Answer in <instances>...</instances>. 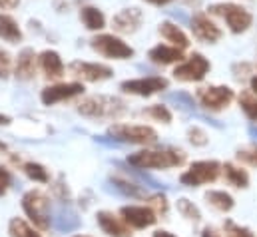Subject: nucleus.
I'll list each match as a JSON object with an SVG mask.
<instances>
[{
	"mask_svg": "<svg viewBox=\"0 0 257 237\" xmlns=\"http://www.w3.org/2000/svg\"><path fill=\"white\" fill-rule=\"evenodd\" d=\"M144 22V14L140 8L132 6V8H122L120 12H116L112 16V28L116 34H122V36H130V34H136L140 30Z\"/></svg>",
	"mask_w": 257,
	"mask_h": 237,
	"instance_id": "2eb2a0df",
	"label": "nucleus"
},
{
	"mask_svg": "<svg viewBox=\"0 0 257 237\" xmlns=\"http://www.w3.org/2000/svg\"><path fill=\"white\" fill-rule=\"evenodd\" d=\"M158 32H160V36L168 42V44H172V46H178V48H182V50H186V48H190V36L184 32V28L182 26H178L176 22H170V20H164L162 24H160V28H158Z\"/></svg>",
	"mask_w": 257,
	"mask_h": 237,
	"instance_id": "aec40b11",
	"label": "nucleus"
},
{
	"mask_svg": "<svg viewBox=\"0 0 257 237\" xmlns=\"http://www.w3.org/2000/svg\"><path fill=\"white\" fill-rule=\"evenodd\" d=\"M249 84H251V90L257 94V76H253V78H251V82H249Z\"/></svg>",
	"mask_w": 257,
	"mask_h": 237,
	"instance_id": "79ce46f5",
	"label": "nucleus"
},
{
	"mask_svg": "<svg viewBox=\"0 0 257 237\" xmlns=\"http://www.w3.org/2000/svg\"><path fill=\"white\" fill-rule=\"evenodd\" d=\"M148 205H150L158 215H166V213H168V199H166V195H152Z\"/></svg>",
	"mask_w": 257,
	"mask_h": 237,
	"instance_id": "2f4dec72",
	"label": "nucleus"
},
{
	"mask_svg": "<svg viewBox=\"0 0 257 237\" xmlns=\"http://www.w3.org/2000/svg\"><path fill=\"white\" fill-rule=\"evenodd\" d=\"M10 74H14V60H12V54L4 48H0V78L6 80L10 78Z\"/></svg>",
	"mask_w": 257,
	"mask_h": 237,
	"instance_id": "c756f323",
	"label": "nucleus"
},
{
	"mask_svg": "<svg viewBox=\"0 0 257 237\" xmlns=\"http://www.w3.org/2000/svg\"><path fill=\"white\" fill-rule=\"evenodd\" d=\"M120 215L134 229H146L158 221V213L150 205H124L120 209Z\"/></svg>",
	"mask_w": 257,
	"mask_h": 237,
	"instance_id": "4468645a",
	"label": "nucleus"
},
{
	"mask_svg": "<svg viewBox=\"0 0 257 237\" xmlns=\"http://www.w3.org/2000/svg\"><path fill=\"white\" fill-rule=\"evenodd\" d=\"M225 231L231 237H255V233L247 227H241V225H235L233 221H225Z\"/></svg>",
	"mask_w": 257,
	"mask_h": 237,
	"instance_id": "473e14b6",
	"label": "nucleus"
},
{
	"mask_svg": "<svg viewBox=\"0 0 257 237\" xmlns=\"http://www.w3.org/2000/svg\"><path fill=\"white\" fill-rule=\"evenodd\" d=\"M24 174L32 181H38V183H48L50 181V176H48V170L36 162H26L24 164Z\"/></svg>",
	"mask_w": 257,
	"mask_h": 237,
	"instance_id": "bb28decb",
	"label": "nucleus"
},
{
	"mask_svg": "<svg viewBox=\"0 0 257 237\" xmlns=\"http://www.w3.org/2000/svg\"><path fill=\"white\" fill-rule=\"evenodd\" d=\"M223 172V166L215 160H203V162H195L192 164L182 176L180 181L188 187H197V185H205L211 183L219 178V174Z\"/></svg>",
	"mask_w": 257,
	"mask_h": 237,
	"instance_id": "0eeeda50",
	"label": "nucleus"
},
{
	"mask_svg": "<svg viewBox=\"0 0 257 237\" xmlns=\"http://www.w3.org/2000/svg\"><path fill=\"white\" fill-rule=\"evenodd\" d=\"M108 134L120 142L136 146H152L158 142V132L152 126H134V124H112Z\"/></svg>",
	"mask_w": 257,
	"mask_h": 237,
	"instance_id": "423d86ee",
	"label": "nucleus"
},
{
	"mask_svg": "<svg viewBox=\"0 0 257 237\" xmlns=\"http://www.w3.org/2000/svg\"><path fill=\"white\" fill-rule=\"evenodd\" d=\"M209 14L213 16H219L225 20L229 32L233 34H243L251 28L253 24V16L247 8H243L241 4H235V2H217V4H211L207 8Z\"/></svg>",
	"mask_w": 257,
	"mask_h": 237,
	"instance_id": "7ed1b4c3",
	"label": "nucleus"
},
{
	"mask_svg": "<svg viewBox=\"0 0 257 237\" xmlns=\"http://www.w3.org/2000/svg\"><path fill=\"white\" fill-rule=\"evenodd\" d=\"M20 6V0H0V10L2 12H8V10H14Z\"/></svg>",
	"mask_w": 257,
	"mask_h": 237,
	"instance_id": "e433bc0d",
	"label": "nucleus"
},
{
	"mask_svg": "<svg viewBox=\"0 0 257 237\" xmlns=\"http://www.w3.org/2000/svg\"><path fill=\"white\" fill-rule=\"evenodd\" d=\"M116 185H118L122 191L130 193V195H138V193H140V187L134 185V183H130V181H126V179H116Z\"/></svg>",
	"mask_w": 257,
	"mask_h": 237,
	"instance_id": "c9c22d12",
	"label": "nucleus"
},
{
	"mask_svg": "<svg viewBox=\"0 0 257 237\" xmlns=\"http://www.w3.org/2000/svg\"><path fill=\"white\" fill-rule=\"evenodd\" d=\"M178 211H180L184 217H188L190 221H199V219H201V211L193 205V201L186 199V197L178 199Z\"/></svg>",
	"mask_w": 257,
	"mask_h": 237,
	"instance_id": "c85d7f7f",
	"label": "nucleus"
},
{
	"mask_svg": "<svg viewBox=\"0 0 257 237\" xmlns=\"http://www.w3.org/2000/svg\"><path fill=\"white\" fill-rule=\"evenodd\" d=\"M38 68L42 70V74H44L48 80H60L66 72L62 56H60L56 50H50V48L38 54Z\"/></svg>",
	"mask_w": 257,
	"mask_h": 237,
	"instance_id": "a211bd4d",
	"label": "nucleus"
},
{
	"mask_svg": "<svg viewBox=\"0 0 257 237\" xmlns=\"http://www.w3.org/2000/svg\"><path fill=\"white\" fill-rule=\"evenodd\" d=\"M223 176H225V179H227L233 187L243 189V187L249 185V174H247L243 168H237V166H233V164H225V166H223Z\"/></svg>",
	"mask_w": 257,
	"mask_h": 237,
	"instance_id": "b1692460",
	"label": "nucleus"
},
{
	"mask_svg": "<svg viewBox=\"0 0 257 237\" xmlns=\"http://www.w3.org/2000/svg\"><path fill=\"white\" fill-rule=\"evenodd\" d=\"M10 185H12V174L4 166H0V195H4L10 189Z\"/></svg>",
	"mask_w": 257,
	"mask_h": 237,
	"instance_id": "f704fd0d",
	"label": "nucleus"
},
{
	"mask_svg": "<svg viewBox=\"0 0 257 237\" xmlns=\"http://www.w3.org/2000/svg\"><path fill=\"white\" fill-rule=\"evenodd\" d=\"M12 120H10V116H4V114H0V126H8Z\"/></svg>",
	"mask_w": 257,
	"mask_h": 237,
	"instance_id": "a19ab883",
	"label": "nucleus"
},
{
	"mask_svg": "<svg viewBox=\"0 0 257 237\" xmlns=\"http://www.w3.org/2000/svg\"><path fill=\"white\" fill-rule=\"evenodd\" d=\"M237 160L249 166H257V146H249L237 152Z\"/></svg>",
	"mask_w": 257,
	"mask_h": 237,
	"instance_id": "7c9ffc66",
	"label": "nucleus"
},
{
	"mask_svg": "<svg viewBox=\"0 0 257 237\" xmlns=\"http://www.w3.org/2000/svg\"><path fill=\"white\" fill-rule=\"evenodd\" d=\"M128 164L138 170H170L186 164V154L182 150L164 148V150H142L128 158Z\"/></svg>",
	"mask_w": 257,
	"mask_h": 237,
	"instance_id": "f257e3e1",
	"label": "nucleus"
},
{
	"mask_svg": "<svg viewBox=\"0 0 257 237\" xmlns=\"http://www.w3.org/2000/svg\"><path fill=\"white\" fill-rule=\"evenodd\" d=\"M8 233H10V237H42L30 223H26V221L20 219V217L10 219V223H8Z\"/></svg>",
	"mask_w": 257,
	"mask_h": 237,
	"instance_id": "393cba45",
	"label": "nucleus"
},
{
	"mask_svg": "<svg viewBox=\"0 0 257 237\" xmlns=\"http://www.w3.org/2000/svg\"><path fill=\"white\" fill-rule=\"evenodd\" d=\"M154 237H176L174 233H170V231H164V229H160V231H156Z\"/></svg>",
	"mask_w": 257,
	"mask_h": 237,
	"instance_id": "ea45409f",
	"label": "nucleus"
},
{
	"mask_svg": "<svg viewBox=\"0 0 257 237\" xmlns=\"http://www.w3.org/2000/svg\"><path fill=\"white\" fill-rule=\"evenodd\" d=\"M201 237H221L213 227H205L203 231H201Z\"/></svg>",
	"mask_w": 257,
	"mask_h": 237,
	"instance_id": "4c0bfd02",
	"label": "nucleus"
},
{
	"mask_svg": "<svg viewBox=\"0 0 257 237\" xmlns=\"http://www.w3.org/2000/svg\"><path fill=\"white\" fill-rule=\"evenodd\" d=\"M80 94H84V82H78V80L56 82V84L46 86L40 92V102L44 106H54V104H60V102H66V100H72V98H76Z\"/></svg>",
	"mask_w": 257,
	"mask_h": 237,
	"instance_id": "f8f14e48",
	"label": "nucleus"
},
{
	"mask_svg": "<svg viewBox=\"0 0 257 237\" xmlns=\"http://www.w3.org/2000/svg\"><path fill=\"white\" fill-rule=\"evenodd\" d=\"M170 82L168 78L162 76H148V78H134V80H124L120 84V90L130 96H140V98H150L154 94H160L168 90Z\"/></svg>",
	"mask_w": 257,
	"mask_h": 237,
	"instance_id": "9d476101",
	"label": "nucleus"
},
{
	"mask_svg": "<svg viewBox=\"0 0 257 237\" xmlns=\"http://www.w3.org/2000/svg\"><path fill=\"white\" fill-rule=\"evenodd\" d=\"M94 52L108 60H130L136 56V50L120 34H96L90 40Z\"/></svg>",
	"mask_w": 257,
	"mask_h": 237,
	"instance_id": "39448f33",
	"label": "nucleus"
},
{
	"mask_svg": "<svg viewBox=\"0 0 257 237\" xmlns=\"http://www.w3.org/2000/svg\"><path fill=\"white\" fill-rule=\"evenodd\" d=\"M96 221L100 225V229L110 237H132L130 225L122 219V215H114L112 211H98Z\"/></svg>",
	"mask_w": 257,
	"mask_h": 237,
	"instance_id": "dca6fc26",
	"label": "nucleus"
},
{
	"mask_svg": "<svg viewBox=\"0 0 257 237\" xmlns=\"http://www.w3.org/2000/svg\"><path fill=\"white\" fill-rule=\"evenodd\" d=\"M188 138H190V142H192L193 146H205L207 144V134L201 128H197V126H193V128L188 130Z\"/></svg>",
	"mask_w": 257,
	"mask_h": 237,
	"instance_id": "72a5a7b5",
	"label": "nucleus"
},
{
	"mask_svg": "<svg viewBox=\"0 0 257 237\" xmlns=\"http://www.w3.org/2000/svg\"><path fill=\"white\" fill-rule=\"evenodd\" d=\"M78 112L92 120H116L126 112V102L116 96H88L78 102Z\"/></svg>",
	"mask_w": 257,
	"mask_h": 237,
	"instance_id": "f03ea898",
	"label": "nucleus"
},
{
	"mask_svg": "<svg viewBox=\"0 0 257 237\" xmlns=\"http://www.w3.org/2000/svg\"><path fill=\"white\" fill-rule=\"evenodd\" d=\"M80 20H82L84 28L90 30V32H100V30H104L106 24H108L106 14H104L98 6H90V4L80 8Z\"/></svg>",
	"mask_w": 257,
	"mask_h": 237,
	"instance_id": "4be33fe9",
	"label": "nucleus"
},
{
	"mask_svg": "<svg viewBox=\"0 0 257 237\" xmlns=\"http://www.w3.org/2000/svg\"><path fill=\"white\" fill-rule=\"evenodd\" d=\"M68 72L74 80L78 82H106L114 76V70L106 64L100 62H82V60H74L72 64H68Z\"/></svg>",
	"mask_w": 257,
	"mask_h": 237,
	"instance_id": "1a4fd4ad",
	"label": "nucleus"
},
{
	"mask_svg": "<svg viewBox=\"0 0 257 237\" xmlns=\"http://www.w3.org/2000/svg\"><path fill=\"white\" fill-rule=\"evenodd\" d=\"M74 237H90V235H74Z\"/></svg>",
	"mask_w": 257,
	"mask_h": 237,
	"instance_id": "c03bdc74",
	"label": "nucleus"
},
{
	"mask_svg": "<svg viewBox=\"0 0 257 237\" xmlns=\"http://www.w3.org/2000/svg\"><path fill=\"white\" fill-rule=\"evenodd\" d=\"M24 34L18 24V20L10 12H0V40L8 44H18L22 42Z\"/></svg>",
	"mask_w": 257,
	"mask_h": 237,
	"instance_id": "412c9836",
	"label": "nucleus"
},
{
	"mask_svg": "<svg viewBox=\"0 0 257 237\" xmlns=\"http://www.w3.org/2000/svg\"><path fill=\"white\" fill-rule=\"evenodd\" d=\"M239 106L241 110L245 112V116L251 120V122H257V94L253 90H243L239 94Z\"/></svg>",
	"mask_w": 257,
	"mask_h": 237,
	"instance_id": "a878e982",
	"label": "nucleus"
},
{
	"mask_svg": "<svg viewBox=\"0 0 257 237\" xmlns=\"http://www.w3.org/2000/svg\"><path fill=\"white\" fill-rule=\"evenodd\" d=\"M150 62L158 64V66H170V64H180L184 60V50L172 44H156L154 48H150L148 52Z\"/></svg>",
	"mask_w": 257,
	"mask_h": 237,
	"instance_id": "6ab92c4d",
	"label": "nucleus"
},
{
	"mask_svg": "<svg viewBox=\"0 0 257 237\" xmlns=\"http://www.w3.org/2000/svg\"><path fill=\"white\" fill-rule=\"evenodd\" d=\"M199 104L209 112H219L235 100V92L229 86H205L197 90Z\"/></svg>",
	"mask_w": 257,
	"mask_h": 237,
	"instance_id": "9b49d317",
	"label": "nucleus"
},
{
	"mask_svg": "<svg viewBox=\"0 0 257 237\" xmlns=\"http://www.w3.org/2000/svg\"><path fill=\"white\" fill-rule=\"evenodd\" d=\"M205 201L211 207H215L217 211H231L233 205H235V199L227 191H223V189H211V191H207L205 193Z\"/></svg>",
	"mask_w": 257,
	"mask_h": 237,
	"instance_id": "5701e85b",
	"label": "nucleus"
},
{
	"mask_svg": "<svg viewBox=\"0 0 257 237\" xmlns=\"http://www.w3.org/2000/svg\"><path fill=\"white\" fill-rule=\"evenodd\" d=\"M38 70V54L32 48H22L14 60V76L22 82H28L36 76Z\"/></svg>",
	"mask_w": 257,
	"mask_h": 237,
	"instance_id": "f3484780",
	"label": "nucleus"
},
{
	"mask_svg": "<svg viewBox=\"0 0 257 237\" xmlns=\"http://www.w3.org/2000/svg\"><path fill=\"white\" fill-rule=\"evenodd\" d=\"M4 150H6V144H4V142H0V152H4Z\"/></svg>",
	"mask_w": 257,
	"mask_h": 237,
	"instance_id": "37998d69",
	"label": "nucleus"
},
{
	"mask_svg": "<svg viewBox=\"0 0 257 237\" xmlns=\"http://www.w3.org/2000/svg\"><path fill=\"white\" fill-rule=\"evenodd\" d=\"M148 4H154V6H164V4H168V2H172V0H146Z\"/></svg>",
	"mask_w": 257,
	"mask_h": 237,
	"instance_id": "58836bf2",
	"label": "nucleus"
},
{
	"mask_svg": "<svg viewBox=\"0 0 257 237\" xmlns=\"http://www.w3.org/2000/svg\"><path fill=\"white\" fill-rule=\"evenodd\" d=\"M144 114H148L152 120H156V122H162V124H170L172 122V112H170V108L168 106H164V104H154V106H150Z\"/></svg>",
	"mask_w": 257,
	"mask_h": 237,
	"instance_id": "cd10ccee",
	"label": "nucleus"
},
{
	"mask_svg": "<svg viewBox=\"0 0 257 237\" xmlns=\"http://www.w3.org/2000/svg\"><path fill=\"white\" fill-rule=\"evenodd\" d=\"M192 32L199 42H205V44H215L223 36L221 28L205 12H197L192 16Z\"/></svg>",
	"mask_w": 257,
	"mask_h": 237,
	"instance_id": "ddd939ff",
	"label": "nucleus"
},
{
	"mask_svg": "<svg viewBox=\"0 0 257 237\" xmlns=\"http://www.w3.org/2000/svg\"><path fill=\"white\" fill-rule=\"evenodd\" d=\"M22 209L36 229L50 227V199L40 189H30L22 195Z\"/></svg>",
	"mask_w": 257,
	"mask_h": 237,
	"instance_id": "20e7f679",
	"label": "nucleus"
},
{
	"mask_svg": "<svg viewBox=\"0 0 257 237\" xmlns=\"http://www.w3.org/2000/svg\"><path fill=\"white\" fill-rule=\"evenodd\" d=\"M211 70V64L209 60L205 58L203 54L199 52H193L186 60H182L176 68H174V78L180 80V82H201L207 72Z\"/></svg>",
	"mask_w": 257,
	"mask_h": 237,
	"instance_id": "6e6552de",
	"label": "nucleus"
}]
</instances>
